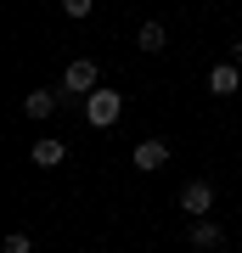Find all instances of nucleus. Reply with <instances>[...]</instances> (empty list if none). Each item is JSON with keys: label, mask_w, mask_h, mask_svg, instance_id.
<instances>
[{"label": "nucleus", "mask_w": 242, "mask_h": 253, "mask_svg": "<svg viewBox=\"0 0 242 253\" xmlns=\"http://www.w3.org/2000/svg\"><path fill=\"white\" fill-rule=\"evenodd\" d=\"M163 163H169V141H141V146H135V169H141V174L163 169Z\"/></svg>", "instance_id": "obj_4"}, {"label": "nucleus", "mask_w": 242, "mask_h": 253, "mask_svg": "<svg viewBox=\"0 0 242 253\" xmlns=\"http://www.w3.org/2000/svg\"><path fill=\"white\" fill-rule=\"evenodd\" d=\"M6 253H34V242H28L23 231H11V236H6Z\"/></svg>", "instance_id": "obj_10"}, {"label": "nucleus", "mask_w": 242, "mask_h": 253, "mask_svg": "<svg viewBox=\"0 0 242 253\" xmlns=\"http://www.w3.org/2000/svg\"><path fill=\"white\" fill-rule=\"evenodd\" d=\"M85 118H90L96 129L118 124V118H124V96H118V90H90V96H85Z\"/></svg>", "instance_id": "obj_1"}, {"label": "nucleus", "mask_w": 242, "mask_h": 253, "mask_svg": "<svg viewBox=\"0 0 242 253\" xmlns=\"http://www.w3.org/2000/svg\"><path fill=\"white\" fill-rule=\"evenodd\" d=\"M231 62H237V68H242V40H231Z\"/></svg>", "instance_id": "obj_12"}, {"label": "nucleus", "mask_w": 242, "mask_h": 253, "mask_svg": "<svg viewBox=\"0 0 242 253\" xmlns=\"http://www.w3.org/2000/svg\"><path fill=\"white\" fill-rule=\"evenodd\" d=\"M96 90V62L90 56H79V62L62 68V96H90Z\"/></svg>", "instance_id": "obj_2"}, {"label": "nucleus", "mask_w": 242, "mask_h": 253, "mask_svg": "<svg viewBox=\"0 0 242 253\" xmlns=\"http://www.w3.org/2000/svg\"><path fill=\"white\" fill-rule=\"evenodd\" d=\"M208 90H214V96H237L242 90V68L237 62H220L214 73H208Z\"/></svg>", "instance_id": "obj_5"}, {"label": "nucleus", "mask_w": 242, "mask_h": 253, "mask_svg": "<svg viewBox=\"0 0 242 253\" xmlns=\"http://www.w3.org/2000/svg\"><path fill=\"white\" fill-rule=\"evenodd\" d=\"M220 242H225V231L214 219H197V225H192V248H220Z\"/></svg>", "instance_id": "obj_9"}, {"label": "nucleus", "mask_w": 242, "mask_h": 253, "mask_svg": "<svg viewBox=\"0 0 242 253\" xmlns=\"http://www.w3.org/2000/svg\"><path fill=\"white\" fill-rule=\"evenodd\" d=\"M23 113L34 118V124H45V118L56 113V90H28V96H23Z\"/></svg>", "instance_id": "obj_6"}, {"label": "nucleus", "mask_w": 242, "mask_h": 253, "mask_svg": "<svg viewBox=\"0 0 242 253\" xmlns=\"http://www.w3.org/2000/svg\"><path fill=\"white\" fill-rule=\"evenodd\" d=\"M135 45H141V51H163V45H169V28H163L158 17H146L141 34H135Z\"/></svg>", "instance_id": "obj_8"}, {"label": "nucleus", "mask_w": 242, "mask_h": 253, "mask_svg": "<svg viewBox=\"0 0 242 253\" xmlns=\"http://www.w3.org/2000/svg\"><path fill=\"white\" fill-rule=\"evenodd\" d=\"M62 158H68V146L56 141V135H40V141H34V163H40V169H56Z\"/></svg>", "instance_id": "obj_7"}, {"label": "nucleus", "mask_w": 242, "mask_h": 253, "mask_svg": "<svg viewBox=\"0 0 242 253\" xmlns=\"http://www.w3.org/2000/svg\"><path fill=\"white\" fill-rule=\"evenodd\" d=\"M180 208H186L192 219H208V214H214V186H208V180H192L186 191H180Z\"/></svg>", "instance_id": "obj_3"}, {"label": "nucleus", "mask_w": 242, "mask_h": 253, "mask_svg": "<svg viewBox=\"0 0 242 253\" xmlns=\"http://www.w3.org/2000/svg\"><path fill=\"white\" fill-rule=\"evenodd\" d=\"M90 6H96V0H62V11H68V17H90Z\"/></svg>", "instance_id": "obj_11"}]
</instances>
